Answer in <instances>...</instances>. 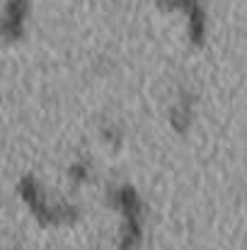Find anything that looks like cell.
Listing matches in <instances>:
<instances>
[{"label":"cell","instance_id":"6da1fadb","mask_svg":"<svg viewBox=\"0 0 247 250\" xmlns=\"http://www.w3.org/2000/svg\"><path fill=\"white\" fill-rule=\"evenodd\" d=\"M112 199L116 209L124 214V236H121V248L133 250L141 243V202L138 194L131 187H119L112 192Z\"/></svg>","mask_w":247,"mask_h":250}]
</instances>
